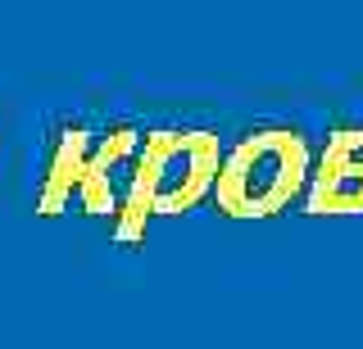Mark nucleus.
Returning a JSON list of instances; mask_svg holds the SVG:
<instances>
[{"instance_id": "f257e3e1", "label": "nucleus", "mask_w": 363, "mask_h": 349, "mask_svg": "<svg viewBox=\"0 0 363 349\" xmlns=\"http://www.w3.org/2000/svg\"><path fill=\"white\" fill-rule=\"evenodd\" d=\"M223 168V141L209 127H155L145 132L141 150L132 159V177L123 190L113 241L141 245L150 218H177L213 195Z\"/></svg>"}, {"instance_id": "f03ea898", "label": "nucleus", "mask_w": 363, "mask_h": 349, "mask_svg": "<svg viewBox=\"0 0 363 349\" xmlns=\"http://www.w3.org/2000/svg\"><path fill=\"white\" fill-rule=\"evenodd\" d=\"M313 173L309 137L286 122H264V127L241 132L223 150V168L213 182V209L223 218H272L304 200Z\"/></svg>"}, {"instance_id": "7ed1b4c3", "label": "nucleus", "mask_w": 363, "mask_h": 349, "mask_svg": "<svg viewBox=\"0 0 363 349\" xmlns=\"http://www.w3.org/2000/svg\"><path fill=\"white\" fill-rule=\"evenodd\" d=\"M304 213L313 218L363 213V122H345L323 141L304 190Z\"/></svg>"}, {"instance_id": "20e7f679", "label": "nucleus", "mask_w": 363, "mask_h": 349, "mask_svg": "<svg viewBox=\"0 0 363 349\" xmlns=\"http://www.w3.org/2000/svg\"><path fill=\"white\" fill-rule=\"evenodd\" d=\"M141 141H145V132L132 127V122H113L109 132L96 137L82 186H77L82 213H91V218H118V205H123V190H128L132 159L141 150Z\"/></svg>"}, {"instance_id": "39448f33", "label": "nucleus", "mask_w": 363, "mask_h": 349, "mask_svg": "<svg viewBox=\"0 0 363 349\" xmlns=\"http://www.w3.org/2000/svg\"><path fill=\"white\" fill-rule=\"evenodd\" d=\"M91 145H96V137H91L86 122H68V127H60V137L50 141L41 190H37V213L41 218H60V213L77 200V186H82L86 159H91Z\"/></svg>"}]
</instances>
